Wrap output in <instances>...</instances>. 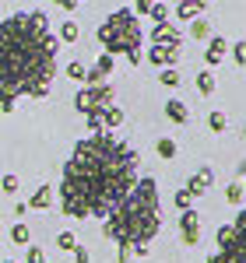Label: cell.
I'll return each mask as SVG.
<instances>
[{"label": "cell", "mask_w": 246, "mask_h": 263, "mask_svg": "<svg viewBox=\"0 0 246 263\" xmlns=\"http://www.w3.org/2000/svg\"><path fill=\"white\" fill-rule=\"evenodd\" d=\"M0 186H4V193H18V190H21L18 176H4V179H0Z\"/></svg>", "instance_id": "29"}, {"label": "cell", "mask_w": 246, "mask_h": 263, "mask_svg": "<svg viewBox=\"0 0 246 263\" xmlns=\"http://www.w3.org/2000/svg\"><path fill=\"white\" fill-rule=\"evenodd\" d=\"M57 246H60V249H67V253H74V249H78V239H74V232H60Z\"/></svg>", "instance_id": "24"}, {"label": "cell", "mask_w": 246, "mask_h": 263, "mask_svg": "<svg viewBox=\"0 0 246 263\" xmlns=\"http://www.w3.org/2000/svg\"><path fill=\"white\" fill-rule=\"evenodd\" d=\"M162 84H165V88H176V84H180V74H176V67L162 70Z\"/></svg>", "instance_id": "30"}, {"label": "cell", "mask_w": 246, "mask_h": 263, "mask_svg": "<svg viewBox=\"0 0 246 263\" xmlns=\"http://www.w3.org/2000/svg\"><path fill=\"white\" fill-rule=\"evenodd\" d=\"M190 35H194V39H211V21L197 18L194 25H190Z\"/></svg>", "instance_id": "18"}, {"label": "cell", "mask_w": 246, "mask_h": 263, "mask_svg": "<svg viewBox=\"0 0 246 263\" xmlns=\"http://www.w3.org/2000/svg\"><path fill=\"white\" fill-rule=\"evenodd\" d=\"M197 91H201V95H215V74H211V70L197 74Z\"/></svg>", "instance_id": "17"}, {"label": "cell", "mask_w": 246, "mask_h": 263, "mask_svg": "<svg viewBox=\"0 0 246 263\" xmlns=\"http://www.w3.org/2000/svg\"><path fill=\"white\" fill-rule=\"evenodd\" d=\"M57 35L39 11L0 21V112H14L21 95L42 99L57 78Z\"/></svg>", "instance_id": "2"}, {"label": "cell", "mask_w": 246, "mask_h": 263, "mask_svg": "<svg viewBox=\"0 0 246 263\" xmlns=\"http://www.w3.org/2000/svg\"><path fill=\"white\" fill-rule=\"evenodd\" d=\"M99 39H102L109 57H113V53H123L130 63L141 60V28H137V18H134L130 7L113 11V14L99 25Z\"/></svg>", "instance_id": "4"}, {"label": "cell", "mask_w": 246, "mask_h": 263, "mask_svg": "<svg viewBox=\"0 0 246 263\" xmlns=\"http://www.w3.org/2000/svg\"><path fill=\"white\" fill-rule=\"evenodd\" d=\"M0 232H4V224H0Z\"/></svg>", "instance_id": "35"}, {"label": "cell", "mask_w": 246, "mask_h": 263, "mask_svg": "<svg viewBox=\"0 0 246 263\" xmlns=\"http://www.w3.org/2000/svg\"><path fill=\"white\" fill-rule=\"evenodd\" d=\"M25 203H28L32 211H46V207L53 203V190H49V186H39V190H36V197H32V200H25Z\"/></svg>", "instance_id": "12"}, {"label": "cell", "mask_w": 246, "mask_h": 263, "mask_svg": "<svg viewBox=\"0 0 246 263\" xmlns=\"http://www.w3.org/2000/svg\"><path fill=\"white\" fill-rule=\"evenodd\" d=\"M243 176H246V162H243Z\"/></svg>", "instance_id": "33"}, {"label": "cell", "mask_w": 246, "mask_h": 263, "mask_svg": "<svg viewBox=\"0 0 246 263\" xmlns=\"http://www.w3.org/2000/svg\"><path fill=\"white\" fill-rule=\"evenodd\" d=\"M151 46H180V32L172 25H155L151 28Z\"/></svg>", "instance_id": "9"}, {"label": "cell", "mask_w": 246, "mask_h": 263, "mask_svg": "<svg viewBox=\"0 0 246 263\" xmlns=\"http://www.w3.org/2000/svg\"><path fill=\"white\" fill-rule=\"evenodd\" d=\"M99 123H102V130H116V126L123 123V109H116V105H109V109L102 112V120H99Z\"/></svg>", "instance_id": "13"}, {"label": "cell", "mask_w": 246, "mask_h": 263, "mask_svg": "<svg viewBox=\"0 0 246 263\" xmlns=\"http://www.w3.org/2000/svg\"><path fill=\"white\" fill-rule=\"evenodd\" d=\"M141 155L127 147L120 137H88L74 147L71 162L63 165L60 203L71 218H106L116 203L134 190V172Z\"/></svg>", "instance_id": "1"}, {"label": "cell", "mask_w": 246, "mask_h": 263, "mask_svg": "<svg viewBox=\"0 0 246 263\" xmlns=\"http://www.w3.org/2000/svg\"><path fill=\"white\" fill-rule=\"evenodd\" d=\"M172 200H176V207H180V211H190V203H194V197H190L186 190H180V193H176Z\"/></svg>", "instance_id": "31"}, {"label": "cell", "mask_w": 246, "mask_h": 263, "mask_svg": "<svg viewBox=\"0 0 246 263\" xmlns=\"http://www.w3.org/2000/svg\"><path fill=\"white\" fill-rule=\"evenodd\" d=\"M229 53H232V60L239 63V67H246V39L236 42V46H229Z\"/></svg>", "instance_id": "25"}, {"label": "cell", "mask_w": 246, "mask_h": 263, "mask_svg": "<svg viewBox=\"0 0 246 263\" xmlns=\"http://www.w3.org/2000/svg\"><path fill=\"white\" fill-rule=\"evenodd\" d=\"M109 105H113V84H84L74 95V109L88 120H102Z\"/></svg>", "instance_id": "5"}, {"label": "cell", "mask_w": 246, "mask_h": 263, "mask_svg": "<svg viewBox=\"0 0 246 263\" xmlns=\"http://www.w3.org/2000/svg\"><path fill=\"white\" fill-rule=\"evenodd\" d=\"M243 137H246V130H243Z\"/></svg>", "instance_id": "36"}, {"label": "cell", "mask_w": 246, "mask_h": 263, "mask_svg": "<svg viewBox=\"0 0 246 263\" xmlns=\"http://www.w3.org/2000/svg\"><path fill=\"white\" fill-rule=\"evenodd\" d=\"M78 35H81V25H78V21H63L60 25V39L63 42H78Z\"/></svg>", "instance_id": "15"}, {"label": "cell", "mask_w": 246, "mask_h": 263, "mask_svg": "<svg viewBox=\"0 0 246 263\" xmlns=\"http://www.w3.org/2000/svg\"><path fill=\"white\" fill-rule=\"evenodd\" d=\"M4 263H14V260H4Z\"/></svg>", "instance_id": "34"}, {"label": "cell", "mask_w": 246, "mask_h": 263, "mask_svg": "<svg viewBox=\"0 0 246 263\" xmlns=\"http://www.w3.org/2000/svg\"><path fill=\"white\" fill-rule=\"evenodd\" d=\"M211 179H215V172H211V168H197V172H194V176H190V182H186L183 190L186 193H190V197H201V193H207V186H211Z\"/></svg>", "instance_id": "8"}, {"label": "cell", "mask_w": 246, "mask_h": 263, "mask_svg": "<svg viewBox=\"0 0 246 263\" xmlns=\"http://www.w3.org/2000/svg\"><path fill=\"white\" fill-rule=\"evenodd\" d=\"M232 235H236L232 221H229V224H222V228L215 232V246H218V249H222V246H229V242H232Z\"/></svg>", "instance_id": "19"}, {"label": "cell", "mask_w": 246, "mask_h": 263, "mask_svg": "<svg viewBox=\"0 0 246 263\" xmlns=\"http://www.w3.org/2000/svg\"><path fill=\"white\" fill-rule=\"evenodd\" d=\"M155 151H159V158H176V141L172 137H159Z\"/></svg>", "instance_id": "16"}, {"label": "cell", "mask_w": 246, "mask_h": 263, "mask_svg": "<svg viewBox=\"0 0 246 263\" xmlns=\"http://www.w3.org/2000/svg\"><path fill=\"white\" fill-rule=\"evenodd\" d=\"M225 200H229V203H243V182H229Z\"/></svg>", "instance_id": "23"}, {"label": "cell", "mask_w": 246, "mask_h": 263, "mask_svg": "<svg viewBox=\"0 0 246 263\" xmlns=\"http://www.w3.org/2000/svg\"><path fill=\"white\" fill-rule=\"evenodd\" d=\"M11 239H14L18 246H28V224H25V221H18L14 228H11Z\"/></svg>", "instance_id": "22"}, {"label": "cell", "mask_w": 246, "mask_h": 263, "mask_svg": "<svg viewBox=\"0 0 246 263\" xmlns=\"http://www.w3.org/2000/svg\"><path fill=\"white\" fill-rule=\"evenodd\" d=\"M25 260H28V263H46V253H42V246H28Z\"/></svg>", "instance_id": "28"}, {"label": "cell", "mask_w": 246, "mask_h": 263, "mask_svg": "<svg viewBox=\"0 0 246 263\" xmlns=\"http://www.w3.org/2000/svg\"><path fill=\"white\" fill-rule=\"evenodd\" d=\"M144 14H151L159 25H165V18H169V7H165V4H148V7H144Z\"/></svg>", "instance_id": "21"}, {"label": "cell", "mask_w": 246, "mask_h": 263, "mask_svg": "<svg viewBox=\"0 0 246 263\" xmlns=\"http://www.w3.org/2000/svg\"><path fill=\"white\" fill-rule=\"evenodd\" d=\"M207 126H211V130H215V134H222V130H225V126H229L225 112H222V109H215V112H211V116H207Z\"/></svg>", "instance_id": "20"}, {"label": "cell", "mask_w": 246, "mask_h": 263, "mask_svg": "<svg viewBox=\"0 0 246 263\" xmlns=\"http://www.w3.org/2000/svg\"><path fill=\"white\" fill-rule=\"evenodd\" d=\"M176 14L183 21H197L204 14V4H176Z\"/></svg>", "instance_id": "14"}, {"label": "cell", "mask_w": 246, "mask_h": 263, "mask_svg": "<svg viewBox=\"0 0 246 263\" xmlns=\"http://www.w3.org/2000/svg\"><path fill=\"white\" fill-rule=\"evenodd\" d=\"M95 70H99L102 78H109V74H113V57H109V53H102V57H99V63H95Z\"/></svg>", "instance_id": "26"}, {"label": "cell", "mask_w": 246, "mask_h": 263, "mask_svg": "<svg viewBox=\"0 0 246 263\" xmlns=\"http://www.w3.org/2000/svg\"><path fill=\"white\" fill-rule=\"evenodd\" d=\"M225 57H229V42L222 39V35H211V39H207V53H204V60L215 67V63H222Z\"/></svg>", "instance_id": "10"}, {"label": "cell", "mask_w": 246, "mask_h": 263, "mask_svg": "<svg viewBox=\"0 0 246 263\" xmlns=\"http://www.w3.org/2000/svg\"><path fill=\"white\" fill-rule=\"evenodd\" d=\"M165 116L172 123H190V109H186L180 99H172V102H165Z\"/></svg>", "instance_id": "11"}, {"label": "cell", "mask_w": 246, "mask_h": 263, "mask_svg": "<svg viewBox=\"0 0 246 263\" xmlns=\"http://www.w3.org/2000/svg\"><path fill=\"white\" fill-rule=\"evenodd\" d=\"M74 260H78V263H92V256H88L84 246H78V249H74Z\"/></svg>", "instance_id": "32"}, {"label": "cell", "mask_w": 246, "mask_h": 263, "mask_svg": "<svg viewBox=\"0 0 246 263\" xmlns=\"http://www.w3.org/2000/svg\"><path fill=\"white\" fill-rule=\"evenodd\" d=\"M162 228V218H159V186L155 179H137L134 190L123 197L109 214H106V239L120 246V263L134 256H144L148 253V242L159 235Z\"/></svg>", "instance_id": "3"}, {"label": "cell", "mask_w": 246, "mask_h": 263, "mask_svg": "<svg viewBox=\"0 0 246 263\" xmlns=\"http://www.w3.org/2000/svg\"><path fill=\"white\" fill-rule=\"evenodd\" d=\"M180 239H183L186 246H197V239H201V218H197L194 207L180 214Z\"/></svg>", "instance_id": "7"}, {"label": "cell", "mask_w": 246, "mask_h": 263, "mask_svg": "<svg viewBox=\"0 0 246 263\" xmlns=\"http://www.w3.org/2000/svg\"><path fill=\"white\" fill-rule=\"evenodd\" d=\"M176 60H180V46H151V49H148V63L159 67V70L176 67Z\"/></svg>", "instance_id": "6"}, {"label": "cell", "mask_w": 246, "mask_h": 263, "mask_svg": "<svg viewBox=\"0 0 246 263\" xmlns=\"http://www.w3.org/2000/svg\"><path fill=\"white\" fill-rule=\"evenodd\" d=\"M84 74H88V70H84L81 63L74 60V63H67V78H71V81H84Z\"/></svg>", "instance_id": "27"}]
</instances>
